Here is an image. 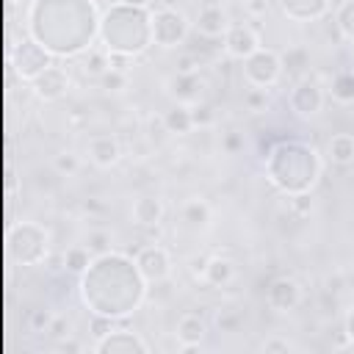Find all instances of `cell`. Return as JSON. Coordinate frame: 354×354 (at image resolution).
Here are the masks:
<instances>
[{"label": "cell", "instance_id": "cell-17", "mask_svg": "<svg viewBox=\"0 0 354 354\" xmlns=\"http://www.w3.org/2000/svg\"><path fill=\"white\" fill-rule=\"evenodd\" d=\"M91 266V249L86 243H75L64 252V268L69 274H86Z\"/></svg>", "mask_w": 354, "mask_h": 354}, {"label": "cell", "instance_id": "cell-5", "mask_svg": "<svg viewBox=\"0 0 354 354\" xmlns=\"http://www.w3.org/2000/svg\"><path fill=\"white\" fill-rule=\"evenodd\" d=\"M30 88H33V94H36L39 100L55 102V100H61V97L66 94V88H69V75H66L64 66L50 64L44 72H39V75L30 80Z\"/></svg>", "mask_w": 354, "mask_h": 354}, {"label": "cell", "instance_id": "cell-2", "mask_svg": "<svg viewBox=\"0 0 354 354\" xmlns=\"http://www.w3.org/2000/svg\"><path fill=\"white\" fill-rule=\"evenodd\" d=\"M282 75V58L274 53V50H257L252 53L246 61H243V77L249 86H257V88H268L279 80Z\"/></svg>", "mask_w": 354, "mask_h": 354}, {"label": "cell", "instance_id": "cell-19", "mask_svg": "<svg viewBox=\"0 0 354 354\" xmlns=\"http://www.w3.org/2000/svg\"><path fill=\"white\" fill-rule=\"evenodd\" d=\"M307 64H310V55H307L304 47H290V50L282 55V69H288V72H293V75H301V72L307 69Z\"/></svg>", "mask_w": 354, "mask_h": 354}, {"label": "cell", "instance_id": "cell-32", "mask_svg": "<svg viewBox=\"0 0 354 354\" xmlns=\"http://www.w3.org/2000/svg\"><path fill=\"white\" fill-rule=\"evenodd\" d=\"M158 3H160V8H177L183 0H158Z\"/></svg>", "mask_w": 354, "mask_h": 354}, {"label": "cell", "instance_id": "cell-26", "mask_svg": "<svg viewBox=\"0 0 354 354\" xmlns=\"http://www.w3.org/2000/svg\"><path fill=\"white\" fill-rule=\"evenodd\" d=\"M216 324H218V329H221V332H235V329H238V324H241V315H238V313H232V310H218Z\"/></svg>", "mask_w": 354, "mask_h": 354}, {"label": "cell", "instance_id": "cell-31", "mask_svg": "<svg viewBox=\"0 0 354 354\" xmlns=\"http://www.w3.org/2000/svg\"><path fill=\"white\" fill-rule=\"evenodd\" d=\"M221 144H224V149H227V152H235V149L241 147V138H238L235 133H230V136H224V141H221Z\"/></svg>", "mask_w": 354, "mask_h": 354}, {"label": "cell", "instance_id": "cell-8", "mask_svg": "<svg viewBox=\"0 0 354 354\" xmlns=\"http://www.w3.org/2000/svg\"><path fill=\"white\" fill-rule=\"evenodd\" d=\"M88 158H91V163L100 166V169L116 166V163L122 160V144H119V138L111 136V133L94 136V138L88 141Z\"/></svg>", "mask_w": 354, "mask_h": 354}, {"label": "cell", "instance_id": "cell-6", "mask_svg": "<svg viewBox=\"0 0 354 354\" xmlns=\"http://www.w3.org/2000/svg\"><path fill=\"white\" fill-rule=\"evenodd\" d=\"M260 50V36L252 25H230L227 33H224V53L230 58H238V61H246L252 53Z\"/></svg>", "mask_w": 354, "mask_h": 354}, {"label": "cell", "instance_id": "cell-16", "mask_svg": "<svg viewBox=\"0 0 354 354\" xmlns=\"http://www.w3.org/2000/svg\"><path fill=\"white\" fill-rule=\"evenodd\" d=\"M326 155L335 166H348L354 163V136L351 133H335L326 144Z\"/></svg>", "mask_w": 354, "mask_h": 354}, {"label": "cell", "instance_id": "cell-25", "mask_svg": "<svg viewBox=\"0 0 354 354\" xmlns=\"http://www.w3.org/2000/svg\"><path fill=\"white\" fill-rule=\"evenodd\" d=\"M108 243H111V238H108V232H88V238H86V246L91 249V254H108Z\"/></svg>", "mask_w": 354, "mask_h": 354}, {"label": "cell", "instance_id": "cell-1", "mask_svg": "<svg viewBox=\"0 0 354 354\" xmlns=\"http://www.w3.org/2000/svg\"><path fill=\"white\" fill-rule=\"evenodd\" d=\"M149 22H152V41L160 44V47H177V44H183L185 36H188V28H191L188 19H185V14L177 11V8H158L149 17Z\"/></svg>", "mask_w": 354, "mask_h": 354}, {"label": "cell", "instance_id": "cell-3", "mask_svg": "<svg viewBox=\"0 0 354 354\" xmlns=\"http://www.w3.org/2000/svg\"><path fill=\"white\" fill-rule=\"evenodd\" d=\"M91 348L97 354H147L149 343L130 329H111L108 335L97 337V343Z\"/></svg>", "mask_w": 354, "mask_h": 354}, {"label": "cell", "instance_id": "cell-27", "mask_svg": "<svg viewBox=\"0 0 354 354\" xmlns=\"http://www.w3.org/2000/svg\"><path fill=\"white\" fill-rule=\"evenodd\" d=\"M53 318H55V315H53L50 310H36V313H33V318H30V326H33V332H41V329L47 332V326L53 324Z\"/></svg>", "mask_w": 354, "mask_h": 354}, {"label": "cell", "instance_id": "cell-13", "mask_svg": "<svg viewBox=\"0 0 354 354\" xmlns=\"http://www.w3.org/2000/svg\"><path fill=\"white\" fill-rule=\"evenodd\" d=\"M133 224H138V227H158L160 224V218H163V202L158 199V196H138L136 202H133Z\"/></svg>", "mask_w": 354, "mask_h": 354}, {"label": "cell", "instance_id": "cell-4", "mask_svg": "<svg viewBox=\"0 0 354 354\" xmlns=\"http://www.w3.org/2000/svg\"><path fill=\"white\" fill-rule=\"evenodd\" d=\"M136 268L138 274L144 277V282H166L169 274H171V260H169V252L163 246H144L138 254H136Z\"/></svg>", "mask_w": 354, "mask_h": 354}, {"label": "cell", "instance_id": "cell-30", "mask_svg": "<svg viewBox=\"0 0 354 354\" xmlns=\"http://www.w3.org/2000/svg\"><path fill=\"white\" fill-rule=\"evenodd\" d=\"M266 8H268L266 0H249V3H246V11H249V14H266Z\"/></svg>", "mask_w": 354, "mask_h": 354}, {"label": "cell", "instance_id": "cell-7", "mask_svg": "<svg viewBox=\"0 0 354 354\" xmlns=\"http://www.w3.org/2000/svg\"><path fill=\"white\" fill-rule=\"evenodd\" d=\"M194 28H196V33H199L202 39H224L230 22H227V14L221 11V6L205 3V6L199 8V14H196Z\"/></svg>", "mask_w": 354, "mask_h": 354}, {"label": "cell", "instance_id": "cell-18", "mask_svg": "<svg viewBox=\"0 0 354 354\" xmlns=\"http://www.w3.org/2000/svg\"><path fill=\"white\" fill-rule=\"evenodd\" d=\"M111 69V58H108V50H88L83 55V72L86 75H94V77H102L105 72Z\"/></svg>", "mask_w": 354, "mask_h": 354}, {"label": "cell", "instance_id": "cell-24", "mask_svg": "<svg viewBox=\"0 0 354 354\" xmlns=\"http://www.w3.org/2000/svg\"><path fill=\"white\" fill-rule=\"evenodd\" d=\"M191 113H194V124L196 127H207L216 119V113H213V108L207 102H194L191 105Z\"/></svg>", "mask_w": 354, "mask_h": 354}, {"label": "cell", "instance_id": "cell-23", "mask_svg": "<svg viewBox=\"0 0 354 354\" xmlns=\"http://www.w3.org/2000/svg\"><path fill=\"white\" fill-rule=\"evenodd\" d=\"M268 88H257V86H252L246 94H243V102H246V108L249 111H263L266 105H268V94H266Z\"/></svg>", "mask_w": 354, "mask_h": 354}, {"label": "cell", "instance_id": "cell-11", "mask_svg": "<svg viewBox=\"0 0 354 354\" xmlns=\"http://www.w3.org/2000/svg\"><path fill=\"white\" fill-rule=\"evenodd\" d=\"M202 282L210 288H224L235 279V263L230 257H207L202 271H199Z\"/></svg>", "mask_w": 354, "mask_h": 354}, {"label": "cell", "instance_id": "cell-22", "mask_svg": "<svg viewBox=\"0 0 354 354\" xmlns=\"http://www.w3.org/2000/svg\"><path fill=\"white\" fill-rule=\"evenodd\" d=\"M77 166H80V160H77L75 152H58V155L53 158V169H55L58 174H75Z\"/></svg>", "mask_w": 354, "mask_h": 354}, {"label": "cell", "instance_id": "cell-12", "mask_svg": "<svg viewBox=\"0 0 354 354\" xmlns=\"http://www.w3.org/2000/svg\"><path fill=\"white\" fill-rule=\"evenodd\" d=\"M266 296H268V304L271 307H277V310H293L299 304V299H301V290H299L296 279L279 277V279L271 282V288H268Z\"/></svg>", "mask_w": 354, "mask_h": 354}, {"label": "cell", "instance_id": "cell-9", "mask_svg": "<svg viewBox=\"0 0 354 354\" xmlns=\"http://www.w3.org/2000/svg\"><path fill=\"white\" fill-rule=\"evenodd\" d=\"M174 335H177V343L183 351H194L207 335V321L199 313H185V315H180Z\"/></svg>", "mask_w": 354, "mask_h": 354}, {"label": "cell", "instance_id": "cell-15", "mask_svg": "<svg viewBox=\"0 0 354 354\" xmlns=\"http://www.w3.org/2000/svg\"><path fill=\"white\" fill-rule=\"evenodd\" d=\"M180 218L191 227V230H207L210 227V205L199 196L188 199L183 207H180Z\"/></svg>", "mask_w": 354, "mask_h": 354}, {"label": "cell", "instance_id": "cell-10", "mask_svg": "<svg viewBox=\"0 0 354 354\" xmlns=\"http://www.w3.org/2000/svg\"><path fill=\"white\" fill-rule=\"evenodd\" d=\"M166 91L177 100V102H185V105H194L199 102V91H202V77L199 72H174L169 80H166Z\"/></svg>", "mask_w": 354, "mask_h": 354}, {"label": "cell", "instance_id": "cell-21", "mask_svg": "<svg viewBox=\"0 0 354 354\" xmlns=\"http://www.w3.org/2000/svg\"><path fill=\"white\" fill-rule=\"evenodd\" d=\"M127 80H130V77H127V72H122V69H108V72L100 77L102 88H105V91H113V94H116V91H124V88H127Z\"/></svg>", "mask_w": 354, "mask_h": 354}, {"label": "cell", "instance_id": "cell-29", "mask_svg": "<svg viewBox=\"0 0 354 354\" xmlns=\"http://www.w3.org/2000/svg\"><path fill=\"white\" fill-rule=\"evenodd\" d=\"M47 332L53 335V337H64V335H69V324H66V318H53V324L47 326Z\"/></svg>", "mask_w": 354, "mask_h": 354}, {"label": "cell", "instance_id": "cell-20", "mask_svg": "<svg viewBox=\"0 0 354 354\" xmlns=\"http://www.w3.org/2000/svg\"><path fill=\"white\" fill-rule=\"evenodd\" d=\"M332 97L340 102H351L354 100V75H337L332 80Z\"/></svg>", "mask_w": 354, "mask_h": 354}, {"label": "cell", "instance_id": "cell-28", "mask_svg": "<svg viewBox=\"0 0 354 354\" xmlns=\"http://www.w3.org/2000/svg\"><path fill=\"white\" fill-rule=\"evenodd\" d=\"M263 351H290L293 348V343L290 340H285V337H268V340H263V346H260Z\"/></svg>", "mask_w": 354, "mask_h": 354}, {"label": "cell", "instance_id": "cell-14", "mask_svg": "<svg viewBox=\"0 0 354 354\" xmlns=\"http://www.w3.org/2000/svg\"><path fill=\"white\" fill-rule=\"evenodd\" d=\"M196 124H194V113H191V105L185 102H177L171 105L166 113H163V130L171 133V136H185L191 133Z\"/></svg>", "mask_w": 354, "mask_h": 354}]
</instances>
